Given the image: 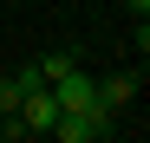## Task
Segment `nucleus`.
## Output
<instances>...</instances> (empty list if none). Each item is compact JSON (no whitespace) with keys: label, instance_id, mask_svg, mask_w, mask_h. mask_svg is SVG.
Masks as SVG:
<instances>
[{"label":"nucleus","instance_id":"nucleus-5","mask_svg":"<svg viewBox=\"0 0 150 143\" xmlns=\"http://www.w3.org/2000/svg\"><path fill=\"white\" fill-rule=\"evenodd\" d=\"M137 52H150V20H137Z\"/></svg>","mask_w":150,"mask_h":143},{"label":"nucleus","instance_id":"nucleus-1","mask_svg":"<svg viewBox=\"0 0 150 143\" xmlns=\"http://www.w3.org/2000/svg\"><path fill=\"white\" fill-rule=\"evenodd\" d=\"M52 124H59V98H52V85H39V91H26L20 111L7 117V137H52Z\"/></svg>","mask_w":150,"mask_h":143},{"label":"nucleus","instance_id":"nucleus-4","mask_svg":"<svg viewBox=\"0 0 150 143\" xmlns=\"http://www.w3.org/2000/svg\"><path fill=\"white\" fill-rule=\"evenodd\" d=\"M72 65H79V59H72V52H46V59H39V78L52 85V78H65Z\"/></svg>","mask_w":150,"mask_h":143},{"label":"nucleus","instance_id":"nucleus-7","mask_svg":"<svg viewBox=\"0 0 150 143\" xmlns=\"http://www.w3.org/2000/svg\"><path fill=\"white\" fill-rule=\"evenodd\" d=\"M0 137H7V117H0Z\"/></svg>","mask_w":150,"mask_h":143},{"label":"nucleus","instance_id":"nucleus-6","mask_svg":"<svg viewBox=\"0 0 150 143\" xmlns=\"http://www.w3.org/2000/svg\"><path fill=\"white\" fill-rule=\"evenodd\" d=\"M124 7H131V13H144V0H124Z\"/></svg>","mask_w":150,"mask_h":143},{"label":"nucleus","instance_id":"nucleus-8","mask_svg":"<svg viewBox=\"0 0 150 143\" xmlns=\"http://www.w3.org/2000/svg\"><path fill=\"white\" fill-rule=\"evenodd\" d=\"M144 13H150V0H144Z\"/></svg>","mask_w":150,"mask_h":143},{"label":"nucleus","instance_id":"nucleus-2","mask_svg":"<svg viewBox=\"0 0 150 143\" xmlns=\"http://www.w3.org/2000/svg\"><path fill=\"white\" fill-rule=\"evenodd\" d=\"M52 98H59V111H85V104L98 98V85L85 78V72H79V65H72V72H65V78H52Z\"/></svg>","mask_w":150,"mask_h":143},{"label":"nucleus","instance_id":"nucleus-3","mask_svg":"<svg viewBox=\"0 0 150 143\" xmlns=\"http://www.w3.org/2000/svg\"><path fill=\"white\" fill-rule=\"evenodd\" d=\"M98 98H105V104H117V111H124V104L137 98V72H117V78H105V85H98Z\"/></svg>","mask_w":150,"mask_h":143}]
</instances>
